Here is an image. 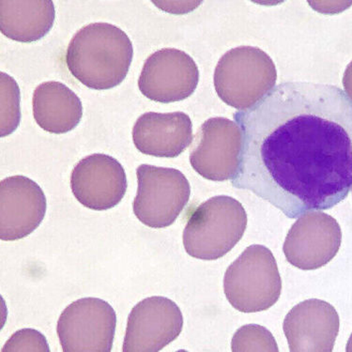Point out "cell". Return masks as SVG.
<instances>
[{
    "mask_svg": "<svg viewBox=\"0 0 352 352\" xmlns=\"http://www.w3.org/2000/svg\"><path fill=\"white\" fill-rule=\"evenodd\" d=\"M234 119L243 133L231 179L295 219L352 188V101L331 85L285 82Z\"/></svg>",
    "mask_w": 352,
    "mask_h": 352,
    "instance_id": "obj_1",
    "label": "cell"
},
{
    "mask_svg": "<svg viewBox=\"0 0 352 352\" xmlns=\"http://www.w3.org/2000/svg\"><path fill=\"white\" fill-rule=\"evenodd\" d=\"M133 56V43L122 30L109 23H92L72 38L65 61L80 83L104 91L124 80Z\"/></svg>",
    "mask_w": 352,
    "mask_h": 352,
    "instance_id": "obj_2",
    "label": "cell"
},
{
    "mask_svg": "<svg viewBox=\"0 0 352 352\" xmlns=\"http://www.w3.org/2000/svg\"><path fill=\"white\" fill-rule=\"evenodd\" d=\"M246 227L248 214L238 200L212 197L190 215L182 236L185 251L195 258L217 261L232 250Z\"/></svg>",
    "mask_w": 352,
    "mask_h": 352,
    "instance_id": "obj_3",
    "label": "cell"
},
{
    "mask_svg": "<svg viewBox=\"0 0 352 352\" xmlns=\"http://www.w3.org/2000/svg\"><path fill=\"white\" fill-rule=\"evenodd\" d=\"M276 65L268 54L253 46L231 49L218 61L214 87L223 102L248 109L276 87Z\"/></svg>",
    "mask_w": 352,
    "mask_h": 352,
    "instance_id": "obj_4",
    "label": "cell"
},
{
    "mask_svg": "<svg viewBox=\"0 0 352 352\" xmlns=\"http://www.w3.org/2000/svg\"><path fill=\"white\" fill-rule=\"evenodd\" d=\"M223 292L240 312H261L276 305L282 280L271 250L258 244L246 248L226 272Z\"/></svg>",
    "mask_w": 352,
    "mask_h": 352,
    "instance_id": "obj_5",
    "label": "cell"
},
{
    "mask_svg": "<svg viewBox=\"0 0 352 352\" xmlns=\"http://www.w3.org/2000/svg\"><path fill=\"white\" fill-rule=\"evenodd\" d=\"M138 192L133 202L136 218L146 227L168 228L188 204L191 186L181 171L141 164L136 169Z\"/></svg>",
    "mask_w": 352,
    "mask_h": 352,
    "instance_id": "obj_6",
    "label": "cell"
},
{
    "mask_svg": "<svg viewBox=\"0 0 352 352\" xmlns=\"http://www.w3.org/2000/svg\"><path fill=\"white\" fill-rule=\"evenodd\" d=\"M117 315L109 302L82 298L69 305L58 321V336L64 352H110Z\"/></svg>",
    "mask_w": 352,
    "mask_h": 352,
    "instance_id": "obj_7",
    "label": "cell"
},
{
    "mask_svg": "<svg viewBox=\"0 0 352 352\" xmlns=\"http://www.w3.org/2000/svg\"><path fill=\"white\" fill-rule=\"evenodd\" d=\"M243 133L240 126L226 119L212 118L203 123L190 153L192 168L212 182L232 179L240 166Z\"/></svg>",
    "mask_w": 352,
    "mask_h": 352,
    "instance_id": "obj_8",
    "label": "cell"
},
{
    "mask_svg": "<svg viewBox=\"0 0 352 352\" xmlns=\"http://www.w3.org/2000/svg\"><path fill=\"white\" fill-rule=\"evenodd\" d=\"M199 81V68L188 54L179 49L164 48L146 58L138 87L151 101L168 104L191 96Z\"/></svg>",
    "mask_w": 352,
    "mask_h": 352,
    "instance_id": "obj_9",
    "label": "cell"
},
{
    "mask_svg": "<svg viewBox=\"0 0 352 352\" xmlns=\"http://www.w3.org/2000/svg\"><path fill=\"white\" fill-rule=\"evenodd\" d=\"M342 230L335 218L324 212H308L290 228L283 252L289 263L304 271L325 266L340 249Z\"/></svg>",
    "mask_w": 352,
    "mask_h": 352,
    "instance_id": "obj_10",
    "label": "cell"
},
{
    "mask_svg": "<svg viewBox=\"0 0 352 352\" xmlns=\"http://www.w3.org/2000/svg\"><path fill=\"white\" fill-rule=\"evenodd\" d=\"M184 317L178 305L166 297L141 300L131 311L122 351L157 352L181 335Z\"/></svg>",
    "mask_w": 352,
    "mask_h": 352,
    "instance_id": "obj_11",
    "label": "cell"
},
{
    "mask_svg": "<svg viewBox=\"0 0 352 352\" xmlns=\"http://www.w3.org/2000/svg\"><path fill=\"white\" fill-rule=\"evenodd\" d=\"M127 186L122 164L107 154L87 156L72 171V191L77 201L87 209H112L122 201Z\"/></svg>",
    "mask_w": 352,
    "mask_h": 352,
    "instance_id": "obj_12",
    "label": "cell"
},
{
    "mask_svg": "<svg viewBox=\"0 0 352 352\" xmlns=\"http://www.w3.org/2000/svg\"><path fill=\"white\" fill-rule=\"evenodd\" d=\"M46 197L34 181L12 176L0 184V238L21 240L37 230L45 217Z\"/></svg>",
    "mask_w": 352,
    "mask_h": 352,
    "instance_id": "obj_13",
    "label": "cell"
},
{
    "mask_svg": "<svg viewBox=\"0 0 352 352\" xmlns=\"http://www.w3.org/2000/svg\"><path fill=\"white\" fill-rule=\"evenodd\" d=\"M340 327L338 313L322 300L300 302L287 313L283 323L292 352H331Z\"/></svg>",
    "mask_w": 352,
    "mask_h": 352,
    "instance_id": "obj_14",
    "label": "cell"
},
{
    "mask_svg": "<svg viewBox=\"0 0 352 352\" xmlns=\"http://www.w3.org/2000/svg\"><path fill=\"white\" fill-rule=\"evenodd\" d=\"M135 148L146 155L178 157L192 142V124L184 112H146L133 128Z\"/></svg>",
    "mask_w": 352,
    "mask_h": 352,
    "instance_id": "obj_15",
    "label": "cell"
},
{
    "mask_svg": "<svg viewBox=\"0 0 352 352\" xmlns=\"http://www.w3.org/2000/svg\"><path fill=\"white\" fill-rule=\"evenodd\" d=\"M32 109L37 124L56 135L74 130L83 117L81 100L70 87L58 81L43 82L36 87Z\"/></svg>",
    "mask_w": 352,
    "mask_h": 352,
    "instance_id": "obj_16",
    "label": "cell"
},
{
    "mask_svg": "<svg viewBox=\"0 0 352 352\" xmlns=\"http://www.w3.org/2000/svg\"><path fill=\"white\" fill-rule=\"evenodd\" d=\"M55 17L52 0H0V30L15 42L41 40L50 32Z\"/></svg>",
    "mask_w": 352,
    "mask_h": 352,
    "instance_id": "obj_17",
    "label": "cell"
},
{
    "mask_svg": "<svg viewBox=\"0 0 352 352\" xmlns=\"http://www.w3.org/2000/svg\"><path fill=\"white\" fill-rule=\"evenodd\" d=\"M0 135L5 138L17 129L21 120L20 87L9 74L0 73Z\"/></svg>",
    "mask_w": 352,
    "mask_h": 352,
    "instance_id": "obj_18",
    "label": "cell"
},
{
    "mask_svg": "<svg viewBox=\"0 0 352 352\" xmlns=\"http://www.w3.org/2000/svg\"><path fill=\"white\" fill-rule=\"evenodd\" d=\"M233 352L279 351L271 331L261 325H244L236 331L231 343Z\"/></svg>",
    "mask_w": 352,
    "mask_h": 352,
    "instance_id": "obj_19",
    "label": "cell"
},
{
    "mask_svg": "<svg viewBox=\"0 0 352 352\" xmlns=\"http://www.w3.org/2000/svg\"><path fill=\"white\" fill-rule=\"evenodd\" d=\"M1 351L49 352L50 348H49L47 340L40 331L33 329H23L12 336L2 348Z\"/></svg>",
    "mask_w": 352,
    "mask_h": 352,
    "instance_id": "obj_20",
    "label": "cell"
},
{
    "mask_svg": "<svg viewBox=\"0 0 352 352\" xmlns=\"http://www.w3.org/2000/svg\"><path fill=\"white\" fill-rule=\"evenodd\" d=\"M343 86L345 89L346 94L348 95L352 101V61L346 67L343 76Z\"/></svg>",
    "mask_w": 352,
    "mask_h": 352,
    "instance_id": "obj_21",
    "label": "cell"
},
{
    "mask_svg": "<svg viewBox=\"0 0 352 352\" xmlns=\"http://www.w3.org/2000/svg\"><path fill=\"white\" fill-rule=\"evenodd\" d=\"M346 351L352 352V333L351 338L349 339L348 344H346Z\"/></svg>",
    "mask_w": 352,
    "mask_h": 352,
    "instance_id": "obj_22",
    "label": "cell"
}]
</instances>
